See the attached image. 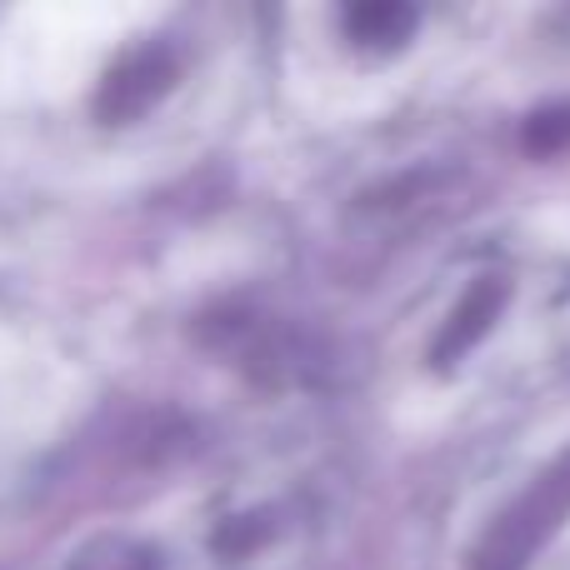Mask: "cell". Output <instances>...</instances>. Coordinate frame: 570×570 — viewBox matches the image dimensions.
<instances>
[{
    "label": "cell",
    "mask_w": 570,
    "mask_h": 570,
    "mask_svg": "<svg viewBox=\"0 0 570 570\" xmlns=\"http://www.w3.org/2000/svg\"><path fill=\"white\" fill-rule=\"evenodd\" d=\"M501 301H505L501 281H475L471 291H465V301L451 311V321H445L441 341H435V361H455V355L471 351V345L491 331L495 315H501Z\"/></svg>",
    "instance_id": "7a4b0ae2"
},
{
    "label": "cell",
    "mask_w": 570,
    "mask_h": 570,
    "mask_svg": "<svg viewBox=\"0 0 570 570\" xmlns=\"http://www.w3.org/2000/svg\"><path fill=\"white\" fill-rule=\"evenodd\" d=\"M345 26L355 30V40H381V46H395L405 30L415 26V10L411 6H395V0H365V6L345 10Z\"/></svg>",
    "instance_id": "3957f363"
},
{
    "label": "cell",
    "mask_w": 570,
    "mask_h": 570,
    "mask_svg": "<svg viewBox=\"0 0 570 570\" xmlns=\"http://www.w3.org/2000/svg\"><path fill=\"white\" fill-rule=\"evenodd\" d=\"M566 140H570V106L541 110V116H531V126H525V146L531 150H561Z\"/></svg>",
    "instance_id": "277c9868"
},
{
    "label": "cell",
    "mask_w": 570,
    "mask_h": 570,
    "mask_svg": "<svg viewBox=\"0 0 570 570\" xmlns=\"http://www.w3.org/2000/svg\"><path fill=\"white\" fill-rule=\"evenodd\" d=\"M566 515H570V455L556 461L551 471L485 531V541L475 546V570H525V561L551 541Z\"/></svg>",
    "instance_id": "6da1fadb"
}]
</instances>
